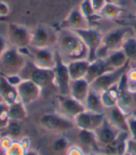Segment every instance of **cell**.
Segmentation results:
<instances>
[{
	"instance_id": "cell-27",
	"label": "cell",
	"mask_w": 136,
	"mask_h": 155,
	"mask_svg": "<svg viewBox=\"0 0 136 155\" xmlns=\"http://www.w3.org/2000/svg\"><path fill=\"white\" fill-rule=\"evenodd\" d=\"M8 117L9 120L16 121L25 120V118L27 117L25 105L20 100L13 104L8 105Z\"/></svg>"
},
{
	"instance_id": "cell-50",
	"label": "cell",
	"mask_w": 136,
	"mask_h": 155,
	"mask_svg": "<svg viewBox=\"0 0 136 155\" xmlns=\"http://www.w3.org/2000/svg\"><path fill=\"white\" fill-rule=\"evenodd\" d=\"M102 155H104V154H102Z\"/></svg>"
},
{
	"instance_id": "cell-31",
	"label": "cell",
	"mask_w": 136,
	"mask_h": 155,
	"mask_svg": "<svg viewBox=\"0 0 136 155\" xmlns=\"http://www.w3.org/2000/svg\"><path fill=\"white\" fill-rule=\"evenodd\" d=\"M27 146L24 145V141H13L11 145L4 151L5 155H24Z\"/></svg>"
},
{
	"instance_id": "cell-32",
	"label": "cell",
	"mask_w": 136,
	"mask_h": 155,
	"mask_svg": "<svg viewBox=\"0 0 136 155\" xmlns=\"http://www.w3.org/2000/svg\"><path fill=\"white\" fill-rule=\"evenodd\" d=\"M8 104L6 102H0V131L6 130L8 123Z\"/></svg>"
},
{
	"instance_id": "cell-25",
	"label": "cell",
	"mask_w": 136,
	"mask_h": 155,
	"mask_svg": "<svg viewBox=\"0 0 136 155\" xmlns=\"http://www.w3.org/2000/svg\"><path fill=\"white\" fill-rule=\"evenodd\" d=\"M100 94H101L102 102H103V105L105 107V109L117 106V102L119 96L118 82L108 88L107 90L102 92Z\"/></svg>"
},
{
	"instance_id": "cell-38",
	"label": "cell",
	"mask_w": 136,
	"mask_h": 155,
	"mask_svg": "<svg viewBox=\"0 0 136 155\" xmlns=\"http://www.w3.org/2000/svg\"><path fill=\"white\" fill-rule=\"evenodd\" d=\"M89 1H90V3H92V8H94V10L99 14V12L105 5V3L107 2V0H89Z\"/></svg>"
},
{
	"instance_id": "cell-42",
	"label": "cell",
	"mask_w": 136,
	"mask_h": 155,
	"mask_svg": "<svg viewBox=\"0 0 136 155\" xmlns=\"http://www.w3.org/2000/svg\"><path fill=\"white\" fill-rule=\"evenodd\" d=\"M123 25H126V26L131 27V30H132L133 33H134V36L136 37V19L131 17V21H128L127 23H124Z\"/></svg>"
},
{
	"instance_id": "cell-6",
	"label": "cell",
	"mask_w": 136,
	"mask_h": 155,
	"mask_svg": "<svg viewBox=\"0 0 136 155\" xmlns=\"http://www.w3.org/2000/svg\"><path fill=\"white\" fill-rule=\"evenodd\" d=\"M73 31L76 33L86 45L89 51L88 60L89 62L96 60L97 52L102 45V40H103L104 35L94 27L78 28V29H74Z\"/></svg>"
},
{
	"instance_id": "cell-29",
	"label": "cell",
	"mask_w": 136,
	"mask_h": 155,
	"mask_svg": "<svg viewBox=\"0 0 136 155\" xmlns=\"http://www.w3.org/2000/svg\"><path fill=\"white\" fill-rule=\"evenodd\" d=\"M79 9L87 21V23L89 25V27H90V24L94 23L95 21L100 19V15L95 12L94 8H92V5L90 3L89 0H83L81 2L80 6H79Z\"/></svg>"
},
{
	"instance_id": "cell-13",
	"label": "cell",
	"mask_w": 136,
	"mask_h": 155,
	"mask_svg": "<svg viewBox=\"0 0 136 155\" xmlns=\"http://www.w3.org/2000/svg\"><path fill=\"white\" fill-rule=\"evenodd\" d=\"M117 106L127 117L136 116V88L129 85L126 89L119 91Z\"/></svg>"
},
{
	"instance_id": "cell-41",
	"label": "cell",
	"mask_w": 136,
	"mask_h": 155,
	"mask_svg": "<svg viewBox=\"0 0 136 155\" xmlns=\"http://www.w3.org/2000/svg\"><path fill=\"white\" fill-rule=\"evenodd\" d=\"M66 155H85L80 148L78 147H70L66 150Z\"/></svg>"
},
{
	"instance_id": "cell-15",
	"label": "cell",
	"mask_w": 136,
	"mask_h": 155,
	"mask_svg": "<svg viewBox=\"0 0 136 155\" xmlns=\"http://www.w3.org/2000/svg\"><path fill=\"white\" fill-rule=\"evenodd\" d=\"M19 100L24 105L31 104L40 97L42 89L30 80H22L17 86Z\"/></svg>"
},
{
	"instance_id": "cell-49",
	"label": "cell",
	"mask_w": 136,
	"mask_h": 155,
	"mask_svg": "<svg viewBox=\"0 0 136 155\" xmlns=\"http://www.w3.org/2000/svg\"><path fill=\"white\" fill-rule=\"evenodd\" d=\"M131 18H134V19H136V13H135V15H133V16H131Z\"/></svg>"
},
{
	"instance_id": "cell-11",
	"label": "cell",
	"mask_w": 136,
	"mask_h": 155,
	"mask_svg": "<svg viewBox=\"0 0 136 155\" xmlns=\"http://www.w3.org/2000/svg\"><path fill=\"white\" fill-rule=\"evenodd\" d=\"M8 39L11 46L16 48H25L30 45L31 31L25 27L15 23H10L8 25Z\"/></svg>"
},
{
	"instance_id": "cell-28",
	"label": "cell",
	"mask_w": 136,
	"mask_h": 155,
	"mask_svg": "<svg viewBox=\"0 0 136 155\" xmlns=\"http://www.w3.org/2000/svg\"><path fill=\"white\" fill-rule=\"evenodd\" d=\"M120 49L126 54L130 63L136 62V37L134 35L126 37L122 42Z\"/></svg>"
},
{
	"instance_id": "cell-19",
	"label": "cell",
	"mask_w": 136,
	"mask_h": 155,
	"mask_svg": "<svg viewBox=\"0 0 136 155\" xmlns=\"http://www.w3.org/2000/svg\"><path fill=\"white\" fill-rule=\"evenodd\" d=\"M0 96L3 101L8 105L19 101V94L17 87L11 85L6 79V77L0 75Z\"/></svg>"
},
{
	"instance_id": "cell-1",
	"label": "cell",
	"mask_w": 136,
	"mask_h": 155,
	"mask_svg": "<svg viewBox=\"0 0 136 155\" xmlns=\"http://www.w3.org/2000/svg\"><path fill=\"white\" fill-rule=\"evenodd\" d=\"M57 51L67 64L76 60L87 59L89 51L79 36L70 29H60L57 32Z\"/></svg>"
},
{
	"instance_id": "cell-44",
	"label": "cell",
	"mask_w": 136,
	"mask_h": 155,
	"mask_svg": "<svg viewBox=\"0 0 136 155\" xmlns=\"http://www.w3.org/2000/svg\"><path fill=\"white\" fill-rule=\"evenodd\" d=\"M24 155H38L37 151L35 150H27Z\"/></svg>"
},
{
	"instance_id": "cell-26",
	"label": "cell",
	"mask_w": 136,
	"mask_h": 155,
	"mask_svg": "<svg viewBox=\"0 0 136 155\" xmlns=\"http://www.w3.org/2000/svg\"><path fill=\"white\" fill-rule=\"evenodd\" d=\"M122 12H123V8L118 3H113V2L107 1L105 5L103 7V8L99 12V15L101 18L117 20L120 17V14Z\"/></svg>"
},
{
	"instance_id": "cell-2",
	"label": "cell",
	"mask_w": 136,
	"mask_h": 155,
	"mask_svg": "<svg viewBox=\"0 0 136 155\" xmlns=\"http://www.w3.org/2000/svg\"><path fill=\"white\" fill-rule=\"evenodd\" d=\"M26 62L27 58L20 52L18 48L7 47L0 57V75L4 77L20 75Z\"/></svg>"
},
{
	"instance_id": "cell-47",
	"label": "cell",
	"mask_w": 136,
	"mask_h": 155,
	"mask_svg": "<svg viewBox=\"0 0 136 155\" xmlns=\"http://www.w3.org/2000/svg\"><path fill=\"white\" fill-rule=\"evenodd\" d=\"M5 20H7V18H3V17H0V21H5Z\"/></svg>"
},
{
	"instance_id": "cell-7",
	"label": "cell",
	"mask_w": 136,
	"mask_h": 155,
	"mask_svg": "<svg viewBox=\"0 0 136 155\" xmlns=\"http://www.w3.org/2000/svg\"><path fill=\"white\" fill-rule=\"evenodd\" d=\"M54 84L59 94L69 95L70 94V75L68 71L67 64L60 56L59 52L56 51L55 55V66H54Z\"/></svg>"
},
{
	"instance_id": "cell-18",
	"label": "cell",
	"mask_w": 136,
	"mask_h": 155,
	"mask_svg": "<svg viewBox=\"0 0 136 155\" xmlns=\"http://www.w3.org/2000/svg\"><path fill=\"white\" fill-rule=\"evenodd\" d=\"M108 110L109 111L107 114H105V118L108 120L109 123L119 131L129 133L127 116L118 107V106L110 107Z\"/></svg>"
},
{
	"instance_id": "cell-4",
	"label": "cell",
	"mask_w": 136,
	"mask_h": 155,
	"mask_svg": "<svg viewBox=\"0 0 136 155\" xmlns=\"http://www.w3.org/2000/svg\"><path fill=\"white\" fill-rule=\"evenodd\" d=\"M131 30V27L122 25L112 29L105 34L102 40V45L97 52V58H105L109 52L120 49L123 40Z\"/></svg>"
},
{
	"instance_id": "cell-35",
	"label": "cell",
	"mask_w": 136,
	"mask_h": 155,
	"mask_svg": "<svg viewBox=\"0 0 136 155\" xmlns=\"http://www.w3.org/2000/svg\"><path fill=\"white\" fill-rule=\"evenodd\" d=\"M127 120L130 138L136 140V116H129L127 117Z\"/></svg>"
},
{
	"instance_id": "cell-5",
	"label": "cell",
	"mask_w": 136,
	"mask_h": 155,
	"mask_svg": "<svg viewBox=\"0 0 136 155\" xmlns=\"http://www.w3.org/2000/svg\"><path fill=\"white\" fill-rule=\"evenodd\" d=\"M20 52L30 59L34 64L44 68L53 69L55 66L56 51L50 47L48 48H34L31 46L25 48H19Z\"/></svg>"
},
{
	"instance_id": "cell-12",
	"label": "cell",
	"mask_w": 136,
	"mask_h": 155,
	"mask_svg": "<svg viewBox=\"0 0 136 155\" xmlns=\"http://www.w3.org/2000/svg\"><path fill=\"white\" fill-rule=\"evenodd\" d=\"M105 118V113H95L85 110V111L76 115L73 120L76 127L83 130L95 131L102 124Z\"/></svg>"
},
{
	"instance_id": "cell-48",
	"label": "cell",
	"mask_w": 136,
	"mask_h": 155,
	"mask_svg": "<svg viewBox=\"0 0 136 155\" xmlns=\"http://www.w3.org/2000/svg\"><path fill=\"white\" fill-rule=\"evenodd\" d=\"M87 155H98V154H95V153H89V154H87Z\"/></svg>"
},
{
	"instance_id": "cell-10",
	"label": "cell",
	"mask_w": 136,
	"mask_h": 155,
	"mask_svg": "<svg viewBox=\"0 0 136 155\" xmlns=\"http://www.w3.org/2000/svg\"><path fill=\"white\" fill-rule=\"evenodd\" d=\"M130 64H126L125 66H123L121 68L107 71V72L104 73L103 75H101L100 77H98L96 80H94L89 84V88L99 94L107 90L108 88H110L113 85H115L116 83H118L122 75L128 70Z\"/></svg>"
},
{
	"instance_id": "cell-36",
	"label": "cell",
	"mask_w": 136,
	"mask_h": 155,
	"mask_svg": "<svg viewBox=\"0 0 136 155\" xmlns=\"http://www.w3.org/2000/svg\"><path fill=\"white\" fill-rule=\"evenodd\" d=\"M10 13V8L4 0H0V17L8 18Z\"/></svg>"
},
{
	"instance_id": "cell-3",
	"label": "cell",
	"mask_w": 136,
	"mask_h": 155,
	"mask_svg": "<svg viewBox=\"0 0 136 155\" xmlns=\"http://www.w3.org/2000/svg\"><path fill=\"white\" fill-rule=\"evenodd\" d=\"M22 80H30L38 85L41 89L54 87V70L44 68L34 64L31 60H27L24 69L20 73Z\"/></svg>"
},
{
	"instance_id": "cell-20",
	"label": "cell",
	"mask_w": 136,
	"mask_h": 155,
	"mask_svg": "<svg viewBox=\"0 0 136 155\" xmlns=\"http://www.w3.org/2000/svg\"><path fill=\"white\" fill-rule=\"evenodd\" d=\"M104 59L109 70L118 69L130 64V61L128 60L126 54L124 53L121 49L109 52Z\"/></svg>"
},
{
	"instance_id": "cell-34",
	"label": "cell",
	"mask_w": 136,
	"mask_h": 155,
	"mask_svg": "<svg viewBox=\"0 0 136 155\" xmlns=\"http://www.w3.org/2000/svg\"><path fill=\"white\" fill-rule=\"evenodd\" d=\"M52 148L55 151H57V152L66 150L68 149V140L64 137L57 138L53 142Z\"/></svg>"
},
{
	"instance_id": "cell-24",
	"label": "cell",
	"mask_w": 136,
	"mask_h": 155,
	"mask_svg": "<svg viewBox=\"0 0 136 155\" xmlns=\"http://www.w3.org/2000/svg\"><path fill=\"white\" fill-rule=\"evenodd\" d=\"M84 106L86 110H89V111L95 113H105V107H104L103 102H102L101 94L93 91L92 89H90V88L84 102Z\"/></svg>"
},
{
	"instance_id": "cell-43",
	"label": "cell",
	"mask_w": 136,
	"mask_h": 155,
	"mask_svg": "<svg viewBox=\"0 0 136 155\" xmlns=\"http://www.w3.org/2000/svg\"><path fill=\"white\" fill-rule=\"evenodd\" d=\"M6 48H7V41L2 36H0V57H1V55L3 51L6 50Z\"/></svg>"
},
{
	"instance_id": "cell-46",
	"label": "cell",
	"mask_w": 136,
	"mask_h": 155,
	"mask_svg": "<svg viewBox=\"0 0 136 155\" xmlns=\"http://www.w3.org/2000/svg\"><path fill=\"white\" fill-rule=\"evenodd\" d=\"M108 2H113V3H118V1H120V0H107Z\"/></svg>"
},
{
	"instance_id": "cell-40",
	"label": "cell",
	"mask_w": 136,
	"mask_h": 155,
	"mask_svg": "<svg viewBox=\"0 0 136 155\" xmlns=\"http://www.w3.org/2000/svg\"><path fill=\"white\" fill-rule=\"evenodd\" d=\"M6 79H7V81H8L11 85H13V86H15V87H17V86L21 83V81H22V79L21 78L20 75L8 76V77H6Z\"/></svg>"
},
{
	"instance_id": "cell-39",
	"label": "cell",
	"mask_w": 136,
	"mask_h": 155,
	"mask_svg": "<svg viewBox=\"0 0 136 155\" xmlns=\"http://www.w3.org/2000/svg\"><path fill=\"white\" fill-rule=\"evenodd\" d=\"M126 75L129 81V84H136V68H128Z\"/></svg>"
},
{
	"instance_id": "cell-14",
	"label": "cell",
	"mask_w": 136,
	"mask_h": 155,
	"mask_svg": "<svg viewBox=\"0 0 136 155\" xmlns=\"http://www.w3.org/2000/svg\"><path fill=\"white\" fill-rule=\"evenodd\" d=\"M58 106L63 115L67 118L74 119L76 115L85 111L86 108L83 103L77 101L76 99L69 95H61L57 96Z\"/></svg>"
},
{
	"instance_id": "cell-16",
	"label": "cell",
	"mask_w": 136,
	"mask_h": 155,
	"mask_svg": "<svg viewBox=\"0 0 136 155\" xmlns=\"http://www.w3.org/2000/svg\"><path fill=\"white\" fill-rule=\"evenodd\" d=\"M120 132L121 131L117 129L115 126H113L108 121V120L105 118L103 124L94 131L98 145L105 146L113 142L118 137Z\"/></svg>"
},
{
	"instance_id": "cell-33",
	"label": "cell",
	"mask_w": 136,
	"mask_h": 155,
	"mask_svg": "<svg viewBox=\"0 0 136 155\" xmlns=\"http://www.w3.org/2000/svg\"><path fill=\"white\" fill-rule=\"evenodd\" d=\"M6 131H7V136L10 137H13V138L18 137L21 135V132L19 121L10 120L7 128H6Z\"/></svg>"
},
{
	"instance_id": "cell-23",
	"label": "cell",
	"mask_w": 136,
	"mask_h": 155,
	"mask_svg": "<svg viewBox=\"0 0 136 155\" xmlns=\"http://www.w3.org/2000/svg\"><path fill=\"white\" fill-rule=\"evenodd\" d=\"M107 71H111V70L108 69L105 59L97 58L96 60L89 63L88 72L84 79L90 84L94 80H96L98 77H100L101 75H103L104 73Z\"/></svg>"
},
{
	"instance_id": "cell-37",
	"label": "cell",
	"mask_w": 136,
	"mask_h": 155,
	"mask_svg": "<svg viewBox=\"0 0 136 155\" xmlns=\"http://www.w3.org/2000/svg\"><path fill=\"white\" fill-rule=\"evenodd\" d=\"M127 153L130 155H136V140L130 137L127 141Z\"/></svg>"
},
{
	"instance_id": "cell-22",
	"label": "cell",
	"mask_w": 136,
	"mask_h": 155,
	"mask_svg": "<svg viewBox=\"0 0 136 155\" xmlns=\"http://www.w3.org/2000/svg\"><path fill=\"white\" fill-rule=\"evenodd\" d=\"M89 63L90 62L87 59L76 60V61L67 63L68 71H69L71 81L84 79L88 72Z\"/></svg>"
},
{
	"instance_id": "cell-17",
	"label": "cell",
	"mask_w": 136,
	"mask_h": 155,
	"mask_svg": "<svg viewBox=\"0 0 136 155\" xmlns=\"http://www.w3.org/2000/svg\"><path fill=\"white\" fill-rule=\"evenodd\" d=\"M89 27L87 21L83 17L79 8L72 9L67 15V17L62 21L60 25V29H78V28H86Z\"/></svg>"
},
{
	"instance_id": "cell-30",
	"label": "cell",
	"mask_w": 136,
	"mask_h": 155,
	"mask_svg": "<svg viewBox=\"0 0 136 155\" xmlns=\"http://www.w3.org/2000/svg\"><path fill=\"white\" fill-rule=\"evenodd\" d=\"M77 137H78L79 141H80L83 145L88 146V147H93V148L98 147V142L96 139V135L94 131L79 129Z\"/></svg>"
},
{
	"instance_id": "cell-21",
	"label": "cell",
	"mask_w": 136,
	"mask_h": 155,
	"mask_svg": "<svg viewBox=\"0 0 136 155\" xmlns=\"http://www.w3.org/2000/svg\"><path fill=\"white\" fill-rule=\"evenodd\" d=\"M89 91V83L85 79L71 81L70 82V95L77 101L84 104L86 97Z\"/></svg>"
},
{
	"instance_id": "cell-45",
	"label": "cell",
	"mask_w": 136,
	"mask_h": 155,
	"mask_svg": "<svg viewBox=\"0 0 136 155\" xmlns=\"http://www.w3.org/2000/svg\"><path fill=\"white\" fill-rule=\"evenodd\" d=\"M130 2L131 3L132 6H134L136 8V0H130Z\"/></svg>"
},
{
	"instance_id": "cell-8",
	"label": "cell",
	"mask_w": 136,
	"mask_h": 155,
	"mask_svg": "<svg viewBox=\"0 0 136 155\" xmlns=\"http://www.w3.org/2000/svg\"><path fill=\"white\" fill-rule=\"evenodd\" d=\"M39 124L43 128L54 132H66L76 127L72 119L55 113L44 114L39 120Z\"/></svg>"
},
{
	"instance_id": "cell-9",
	"label": "cell",
	"mask_w": 136,
	"mask_h": 155,
	"mask_svg": "<svg viewBox=\"0 0 136 155\" xmlns=\"http://www.w3.org/2000/svg\"><path fill=\"white\" fill-rule=\"evenodd\" d=\"M57 42V33L47 25H39L31 31L30 45L34 48H51V44Z\"/></svg>"
}]
</instances>
